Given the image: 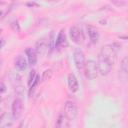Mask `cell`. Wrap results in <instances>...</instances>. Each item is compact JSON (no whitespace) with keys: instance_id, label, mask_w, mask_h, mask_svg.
Wrapping results in <instances>:
<instances>
[{"instance_id":"cell-1","label":"cell","mask_w":128,"mask_h":128,"mask_svg":"<svg viewBox=\"0 0 128 128\" xmlns=\"http://www.w3.org/2000/svg\"><path fill=\"white\" fill-rule=\"evenodd\" d=\"M117 50H118V45L116 44H107L101 48L100 51V56L108 59L112 64H114L116 55H117Z\"/></svg>"},{"instance_id":"cell-2","label":"cell","mask_w":128,"mask_h":128,"mask_svg":"<svg viewBox=\"0 0 128 128\" xmlns=\"http://www.w3.org/2000/svg\"><path fill=\"white\" fill-rule=\"evenodd\" d=\"M113 64L106 58L102 57L99 55L98 57V62H97V68H98V72L103 75V76H106L109 74L111 68H112Z\"/></svg>"},{"instance_id":"cell-3","label":"cell","mask_w":128,"mask_h":128,"mask_svg":"<svg viewBox=\"0 0 128 128\" xmlns=\"http://www.w3.org/2000/svg\"><path fill=\"white\" fill-rule=\"evenodd\" d=\"M85 75L88 79H94L97 76L98 73V68H97V63L93 60H88L85 63V67H84V71Z\"/></svg>"},{"instance_id":"cell-4","label":"cell","mask_w":128,"mask_h":128,"mask_svg":"<svg viewBox=\"0 0 128 128\" xmlns=\"http://www.w3.org/2000/svg\"><path fill=\"white\" fill-rule=\"evenodd\" d=\"M73 58H74V62H75V65H76L77 69L79 71L83 72L84 71V67H85V63H86V58H85V55L82 52V50L76 49L74 51Z\"/></svg>"},{"instance_id":"cell-5","label":"cell","mask_w":128,"mask_h":128,"mask_svg":"<svg viewBox=\"0 0 128 128\" xmlns=\"http://www.w3.org/2000/svg\"><path fill=\"white\" fill-rule=\"evenodd\" d=\"M64 113L69 118V120H74L77 116V113H78V109H77L76 104L72 101H67L65 103V106H64Z\"/></svg>"},{"instance_id":"cell-6","label":"cell","mask_w":128,"mask_h":128,"mask_svg":"<svg viewBox=\"0 0 128 128\" xmlns=\"http://www.w3.org/2000/svg\"><path fill=\"white\" fill-rule=\"evenodd\" d=\"M12 116L14 119H17L21 116L22 111H23V101L20 98H16L12 102Z\"/></svg>"},{"instance_id":"cell-7","label":"cell","mask_w":128,"mask_h":128,"mask_svg":"<svg viewBox=\"0 0 128 128\" xmlns=\"http://www.w3.org/2000/svg\"><path fill=\"white\" fill-rule=\"evenodd\" d=\"M70 37L73 40V42H75L76 44L82 43L83 36H82L81 29L79 27H77V26H72L70 28Z\"/></svg>"},{"instance_id":"cell-8","label":"cell","mask_w":128,"mask_h":128,"mask_svg":"<svg viewBox=\"0 0 128 128\" xmlns=\"http://www.w3.org/2000/svg\"><path fill=\"white\" fill-rule=\"evenodd\" d=\"M67 38H66V35H65V32L64 30H61L55 40V48H64L67 46Z\"/></svg>"},{"instance_id":"cell-9","label":"cell","mask_w":128,"mask_h":128,"mask_svg":"<svg viewBox=\"0 0 128 128\" xmlns=\"http://www.w3.org/2000/svg\"><path fill=\"white\" fill-rule=\"evenodd\" d=\"M47 49H48V42L45 38L40 39L35 45V51L40 55H43L47 51Z\"/></svg>"},{"instance_id":"cell-10","label":"cell","mask_w":128,"mask_h":128,"mask_svg":"<svg viewBox=\"0 0 128 128\" xmlns=\"http://www.w3.org/2000/svg\"><path fill=\"white\" fill-rule=\"evenodd\" d=\"M14 63H15V68L17 70H19V71H24L28 66L27 61H26V59H25V57L23 55H18L15 58V62Z\"/></svg>"},{"instance_id":"cell-11","label":"cell","mask_w":128,"mask_h":128,"mask_svg":"<svg viewBox=\"0 0 128 128\" xmlns=\"http://www.w3.org/2000/svg\"><path fill=\"white\" fill-rule=\"evenodd\" d=\"M56 127L58 128H66L69 127V118L65 115L64 112H61L56 121Z\"/></svg>"},{"instance_id":"cell-12","label":"cell","mask_w":128,"mask_h":128,"mask_svg":"<svg viewBox=\"0 0 128 128\" xmlns=\"http://www.w3.org/2000/svg\"><path fill=\"white\" fill-rule=\"evenodd\" d=\"M68 87H69L70 91H72V92H76V91H78V89H79L78 80H77V78L75 77V75L72 74V73H70V74L68 75Z\"/></svg>"},{"instance_id":"cell-13","label":"cell","mask_w":128,"mask_h":128,"mask_svg":"<svg viewBox=\"0 0 128 128\" xmlns=\"http://www.w3.org/2000/svg\"><path fill=\"white\" fill-rule=\"evenodd\" d=\"M26 55L28 58V62L31 66H34L37 62V53L35 51V49L33 48H27L26 49Z\"/></svg>"},{"instance_id":"cell-14","label":"cell","mask_w":128,"mask_h":128,"mask_svg":"<svg viewBox=\"0 0 128 128\" xmlns=\"http://www.w3.org/2000/svg\"><path fill=\"white\" fill-rule=\"evenodd\" d=\"M87 32L89 35V38L91 40L92 43H97L98 39H99V33L97 31L96 28H94L93 26H87Z\"/></svg>"},{"instance_id":"cell-15","label":"cell","mask_w":128,"mask_h":128,"mask_svg":"<svg viewBox=\"0 0 128 128\" xmlns=\"http://www.w3.org/2000/svg\"><path fill=\"white\" fill-rule=\"evenodd\" d=\"M52 75H53L52 70H50V69L45 70L43 72V74H42V81H48V80H50L52 78Z\"/></svg>"},{"instance_id":"cell-16","label":"cell","mask_w":128,"mask_h":128,"mask_svg":"<svg viewBox=\"0 0 128 128\" xmlns=\"http://www.w3.org/2000/svg\"><path fill=\"white\" fill-rule=\"evenodd\" d=\"M128 59H127V57H124V59L122 60V62H121V70H122V72L123 73H127V71H128Z\"/></svg>"},{"instance_id":"cell-17","label":"cell","mask_w":128,"mask_h":128,"mask_svg":"<svg viewBox=\"0 0 128 128\" xmlns=\"http://www.w3.org/2000/svg\"><path fill=\"white\" fill-rule=\"evenodd\" d=\"M36 73H35V71H31V73H30V77H29V80H28V84H29V86L32 84V82L34 81V79L36 78Z\"/></svg>"},{"instance_id":"cell-18","label":"cell","mask_w":128,"mask_h":128,"mask_svg":"<svg viewBox=\"0 0 128 128\" xmlns=\"http://www.w3.org/2000/svg\"><path fill=\"white\" fill-rule=\"evenodd\" d=\"M11 27H12V29H13L15 32H19V31H20V27H19V24H18L17 21H16V22H12Z\"/></svg>"},{"instance_id":"cell-19","label":"cell","mask_w":128,"mask_h":128,"mask_svg":"<svg viewBox=\"0 0 128 128\" xmlns=\"http://www.w3.org/2000/svg\"><path fill=\"white\" fill-rule=\"evenodd\" d=\"M5 90H6V86H5L2 82H0V97H1V94H2Z\"/></svg>"},{"instance_id":"cell-20","label":"cell","mask_w":128,"mask_h":128,"mask_svg":"<svg viewBox=\"0 0 128 128\" xmlns=\"http://www.w3.org/2000/svg\"><path fill=\"white\" fill-rule=\"evenodd\" d=\"M4 43H5V42H4V40H3V39H0V50H1V49H2V47L4 46Z\"/></svg>"},{"instance_id":"cell-21","label":"cell","mask_w":128,"mask_h":128,"mask_svg":"<svg viewBox=\"0 0 128 128\" xmlns=\"http://www.w3.org/2000/svg\"><path fill=\"white\" fill-rule=\"evenodd\" d=\"M1 116H2V110L0 109V117H1Z\"/></svg>"},{"instance_id":"cell-22","label":"cell","mask_w":128,"mask_h":128,"mask_svg":"<svg viewBox=\"0 0 128 128\" xmlns=\"http://www.w3.org/2000/svg\"><path fill=\"white\" fill-rule=\"evenodd\" d=\"M0 15H1V11H0Z\"/></svg>"}]
</instances>
